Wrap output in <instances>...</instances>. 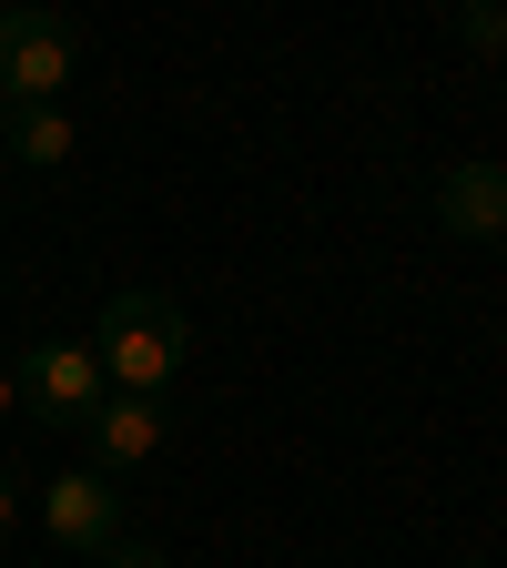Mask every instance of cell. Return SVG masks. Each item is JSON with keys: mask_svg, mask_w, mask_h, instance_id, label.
Instances as JSON below:
<instances>
[{"mask_svg": "<svg viewBox=\"0 0 507 568\" xmlns=\"http://www.w3.org/2000/svg\"><path fill=\"white\" fill-rule=\"evenodd\" d=\"M437 224L457 244H507V163H447L437 173Z\"/></svg>", "mask_w": 507, "mask_h": 568, "instance_id": "5b68a950", "label": "cell"}, {"mask_svg": "<svg viewBox=\"0 0 507 568\" xmlns=\"http://www.w3.org/2000/svg\"><path fill=\"white\" fill-rule=\"evenodd\" d=\"M41 528H51V548H71V558H102V548L122 538V487H112L102 467H61V477L41 487Z\"/></svg>", "mask_w": 507, "mask_h": 568, "instance_id": "277c9868", "label": "cell"}, {"mask_svg": "<svg viewBox=\"0 0 507 568\" xmlns=\"http://www.w3.org/2000/svg\"><path fill=\"white\" fill-rule=\"evenodd\" d=\"M457 31H467V51L507 61V0H457Z\"/></svg>", "mask_w": 507, "mask_h": 568, "instance_id": "ba28073f", "label": "cell"}, {"mask_svg": "<svg viewBox=\"0 0 507 568\" xmlns=\"http://www.w3.org/2000/svg\"><path fill=\"white\" fill-rule=\"evenodd\" d=\"M102 568H173V558H163L153 538H112V548H102Z\"/></svg>", "mask_w": 507, "mask_h": 568, "instance_id": "9c48e42d", "label": "cell"}, {"mask_svg": "<svg viewBox=\"0 0 507 568\" xmlns=\"http://www.w3.org/2000/svg\"><path fill=\"white\" fill-rule=\"evenodd\" d=\"M457 568H487V558H457Z\"/></svg>", "mask_w": 507, "mask_h": 568, "instance_id": "4fadbf2b", "label": "cell"}, {"mask_svg": "<svg viewBox=\"0 0 507 568\" xmlns=\"http://www.w3.org/2000/svg\"><path fill=\"white\" fill-rule=\"evenodd\" d=\"M0 122H11V92H0Z\"/></svg>", "mask_w": 507, "mask_h": 568, "instance_id": "7c38bea8", "label": "cell"}, {"mask_svg": "<svg viewBox=\"0 0 507 568\" xmlns=\"http://www.w3.org/2000/svg\"><path fill=\"white\" fill-rule=\"evenodd\" d=\"M11 386H21V416H41V426H92V406L112 396L102 366H92V345H61V335L21 355Z\"/></svg>", "mask_w": 507, "mask_h": 568, "instance_id": "3957f363", "label": "cell"}, {"mask_svg": "<svg viewBox=\"0 0 507 568\" xmlns=\"http://www.w3.org/2000/svg\"><path fill=\"white\" fill-rule=\"evenodd\" d=\"M0 11H11V0H0Z\"/></svg>", "mask_w": 507, "mask_h": 568, "instance_id": "5bb4252c", "label": "cell"}, {"mask_svg": "<svg viewBox=\"0 0 507 568\" xmlns=\"http://www.w3.org/2000/svg\"><path fill=\"white\" fill-rule=\"evenodd\" d=\"M11 508H21V487H11V477H0V538H11Z\"/></svg>", "mask_w": 507, "mask_h": 568, "instance_id": "30bf717a", "label": "cell"}, {"mask_svg": "<svg viewBox=\"0 0 507 568\" xmlns=\"http://www.w3.org/2000/svg\"><path fill=\"white\" fill-rule=\"evenodd\" d=\"M0 142H11V163L61 173V163H71V112H61V102H21L11 122H0Z\"/></svg>", "mask_w": 507, "mask_h": 568, "instance_id": "52a82bcc", "label": "cell"}, {"mask_svg": "<svg viewBox=\"0 0 507 568\" xmlns=\"http://www.w3.org/2000/svg\"><path fill=\"white\" fill-rule=\"evenodd\" d=\"M0 416H21V386H11V366H0Z\"/></svg>", "mask_w": 507, "mask_h": 568, "instance_id": "8fae6325", "label": "cell"}, {"mask_svg": "<svg viewBox=\"0 0 507 568\" xmlns=\"http://www.w3.org/2000/svg\"><path fill=\"white\" fill-rule=\"evenodd\" d=\"M183 355H193V315H183L173 295H153V284L112 295L102 325H92V366H102L112 396H163V386L183 376Z\"/></svg>", "mask_w": 507, "mask_h": 568, "instance_id": "6da1fadb", "label": "cell"}, {"mask_svg": "<svg viewBox=\"0 0 507 568\" xmlns=\"http://www.w3.org/2000/svg\"><path fill=\"white\" fill-rule=\"evenodd\" d=\"M71 61H82V41H71L61 11H41V0H11V11H0V92H11V112L21 102H61Z\"/></svg>", "mask_w": 507, "mask_h": 568, "instance_id": "7a4b0ae2", "label": "cell"}, {"mask_svg": "<svg viewBox=\"0 0 507 568\" xmlns=\"http://www.w3.org/2000/svg\"><path fill=\"white\" fill-rule=\"evenodd\" d=\"M163 426H173L163 396H102V406H92V467H102V477L142 467V457L163 447Z\"/></svg>", "mask_w": 507, "mask_h": 568, "instance_id": "8992f818", "label": "cell"}]
</instances>
